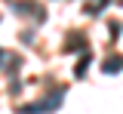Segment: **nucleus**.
I'll return each mask as SVG.
<instances>
[{"label": "nucleus", "mask_w": 123, "mask_h": 114, "mask_svg": "<svg viewBox=\"0 0 123 114\" xmlns=\"http://www.w3.org/2000/svg\"><path fill=\"white\" fill-rule=\"evenodd\" d=\"M62 99H65V89H52L43 102H34V105H22L18 114H46V111H55L62 105Z\"/></svg>", "instance_id": "f257e3e1"}, {"label": "nucleus", "mask_w": 123, "mask_h": 114, "mask_svg": "<svg viewBox=\"0 0 123 114\" xmlns=\"http://www.w3.org/2000/svg\"><path fill=\"white\" fill-rule=\"evenodd\" d=\"M102 71H105V74H120V71H123V59H120V56H114V59L108 56L105 65H102Z\"/></svg>", "instance_id": "f03ea898"}, {"label": "nucleus", "mask_w": 123, "mask_h": 114, "mask_svg": "<svg viewBox=\"0 0 123 114\" xmlns=\"http://www.w3.org/2000/svg\"><path fill=\"white\" fill-rule=\"evenodd\" d=\"M89 62H92V56L86 52V56H83V59L77 62V68H74V77H83V74H86V68H89Z\"/></svg>", "instance_id": "7ed1b4c3"}, {"label": "nucleus", "mask_w": 123, "mask_h": 114, "mask_svg": "<svg viewBox=\"0 0 123 114\" xmlns=\"http://www.w3.org/2000/svg\"><path fill=\"white\" fill-rule=\"evenodd\" d=\"M105 3H108V0H92L86 9H89V13H102V6H105Z\"/></svg>", "instance_id": "20e7f679"}, {"label": "nucleus", "mask_w": 123, "mask_h": 114, "mask_svg": "<svg viewBox=\"0 0 123 114\" xmlns=\"http://www.w3.org/2000/svg\"><path fill=\"white\" fill-rule=\"evenodd\" d=\"M80 46H83V40H80V37H71V43H68V46H65V49L71 52V49H80Z\"/></svg>", "instance_id": "39448f33"}]
</instances>
